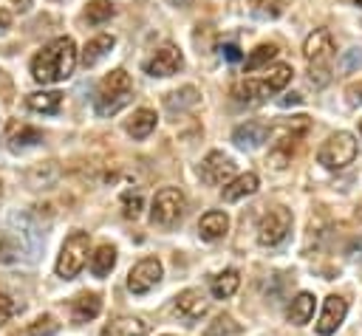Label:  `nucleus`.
<instances>
[{
    "label": "nucleus",
    "mask_w": 362,
    "mask_h": 336,
    "mask_svg": "<svg viewBox=\"0 0 362 336\" xmlns=\"http://www.w3.org/2000/svg\"><path fill=\"white\" fill-rule=\"evenodd\" d=\"M23 251L25 246L20 243L14 232H0V263H17Z\"/></svg>",
    "instance_id": "nucleus-28"
},
{
    "label": "nucleus",
    "mask_w": 362,
    "mask_h": 336,
    "mask_svg": "<svg viewBox=\"0 0 362 336\" xmlns=\"http://www.w3.org/2000/svg\"><path fill=\"white\" fill-rule=\"evenodd\" d=\"M11 28V14L6 8H0V34H6Z\"/></svg>",
    "instance_id": "nucleus-35"
},
{
    "label": "nucleus",
    "mask_w": 362,
    "mask_h": 336,
    "mask_svg": "<svg viewBox=\"0 0 362 336\" xmlns=\"http://www.w3.org/2000/svg\"><path fill=\"white\" fill-rule=\"evenodd\" d=\"M173 311H175L178 319H184V322L192 325L195 319H201V316L206 313V296H204V291H201V288H184V291L175 296Z\"/></svg>",
    "instance_id": "nucleus-11"
},
{
    "label": "nucleus",
    "mask_w": 362,
    "mask_h": 336,
    "mask_svg": "<svg viewBox=\"0 0 362 336\" xmlns=\"http://www.w3.org/2000/svg\"><path fill=\"white\" fill-rule=\"evenodd\" d=\"M348 93L354 96V102H362V82H356V85H351V88H348Z\"/></svg>",
    "instance_id": "nucleus-36"
},
{
    "label": "nucleus",
    "mask_w": 362,
    "mask_h": 336,
    "mask_svg": "<svg viewBox=\"0 0 362 336\" xmlns=\"http://www.w3.org/2000/svg\"><path fill=\"white\" fill-rule=\"evenodd\" d=\"M291 73H294L291 65H283V62H280V65H272L269 73H266L260 82H263L266 93H277V90H283V88L291 82Z\"/></svg>",
    "instance_id": "nucleus-27"
},
{
    "label": "nucleus",
    "mask_w": 362,
    "mask_h": 336,
    "mask_svg": "<svg viewBox=\"0 0 362 336\" xmlns=\"http://www.w3.org/2000/svg\"><path fill=\"white\" fill-rule=\"evenodd\" d=\"M113 14H116V6H113L110 0H93V3H88V8H85V20H88L90 25H102V23H107Z\"/></svg>",
    "instance_id": "nucleus-30"
},
{
    "label": "nucleus",
    "mask_w": 362,
    "mask_h": 336,
    "mask_svg": "<svg viewBox=\"0 0 362 336\" xmlns=\"http://www.w3.org/2000/svg\"><path fill=\"white\" fill-rule=\"evenodd\" d=\"M198 175H201V181L209 184V186H226V184L235 178V161H232L226 152L212 150V152L204 155V161H201V167H198Z\"/></svg>",
    "instance_id": "nucleus-8"
},
{
    "label": "nucleus",
    "mask_w": 362,
    "mask_h": 336,
    "mask_svg": "<svg viewBox=\"0 0 362 336\" xmlns=\"http://www.w3.org/2000/svg\"><path fill=\"white\" fill-rule=\"evenodd\" d=\"M88 251H90V237L88 232H71L59 248V257H57V277L62 280H74L85 263H88Z\"/></svg>",
    "instance_id": "nucleus-3"
},
{
    "label": "nucleus",
    "mask_w": 362,
    "mask_h": 336,
    "mask_svg": "<svg viewBox=\"0 0 362 336\" xmlns=\"http://www.w3.org/2000/svg\"><path fill=\"white\" fill-rule=\"evenodd\" d=\"M161 277H164L161 263H158L156 257H144V260H139V263L130 268V274H127V291L136 294V296H141V294L153 291V288L161 282Z\"/></svg>",
    "instance_id": "nucleus-9"
},
{
    "label": "nucleus",
    "mask_w": 362,
    "mask_h": 336,
    "mask_svg": "<svg viewBox=\"0 0 362 336\" xmlns=\"http://www.w3.org/2000/svg\"><path fill=\"white\" fill-rule=\"evenodd\" d=\"M291 232V212L283 206L269 209L257 223V243L260 246H280Z\"/></svg>",
    "instance_id": "nucleus-6"
},
{
    "label": "nucleus",
    "mask_w": 362,
    "mask_h": 336,
    "mask_svg": "<svg viewBox=\"0 0 362 336\" xmlns=\"http://www.w3.org/2000/svg\"><path fill=\"white\" fill-rule=\"evenodd\" d=\"M57 330H59V322H57L54 316L42 313V316H37V319L28 325L25 336H57Z\"/></svg>",
    "instance_id": "nucleus-31"
},
{
    "label": "nucleus",
    "mask_w": 362,
    "mask_h": 336,
    "mask_svg": "<svg viewBox=\"0 0 362 336\" xmlns=\"http://www.w3.org/2000/svg\"><path fill=\"white\" fill-rule=\"evenodd\" d=\"M184 209H187V200H184L181 189L164 186V189L156 192V198H153V203H150V220H153L156 226H173V223L181 220Z\"/></svg>",
    "instance_id": "nucleus-5"
},
{
    "label": "nucleus",
    "mask_w": 362,
    "mask_h": 336,
    "mask_svg": "<svg viewBox=\"0 0 362 336\" xmlns=\"http://www.w3.org/2000/svg\"><path fill=\"white\" fill-rule=\"evenodd\" d=\"M354 3H356V6H362V0H354Z\"/></svg>",
    "instance_id": "nucleus-39"
},
{
    "label": "nucleus",
    "mask_w": 362,
    "mask_h": 336,
    "mask_svg": "<svg viewBox=\"0 0 362 336\" xmlns=\"http://www.w3.org/2000/svg\"><path fill=\"white\" fill-rule=\"evenodd\" d=\"M277 136H280V141L272 144V150H269V161H272L274 169H283V167L291 161V152H294V144H297L300 136L291 133V130H280Z\"/></svg>",
    "instance_id": "nucleus-15"
},
{
    "label": "nucleus",
    "mask_w": 362,
    "mask_h": 336,
    "mask_svg": "<svg viewBox=\"0 0 362 336\" xmlns=\"http://www.w3.org/2000/svg\"><path fill=\"white\" fill-rule=\"evenodd\" d=\"M269 136V127L260 124V121H246V124H238L235 133H232V141L240 147V150H255L266 141Z\"/></svg>",
    "instance_id": "nucleus-14"
},
{
    "label": "nucleus",
    "mask_w": 362,
    "mask_h": 336,
    "mask_svg": "<svg viewBox=\"0 0 362 336\" xmlns=\"http://www.w3.org/2000/svg\"><path fill=\"white\" fill-rule=\"evenodd\" d=\"M122 206H124V209H122L124 217L136 220V217L141 215V195H139V192H136V195H133V192H124V195H122Z\"/></svg>",
    "instance_id": "nucleus-33"
},
{
    "label": "nucleus",
    "mask_w": 362,
    "mask_h": 336,
    "mask_svg": "<svg viewBox=\"0 0 362 336\" xmlns=\"http://www.w3.org/2000/svg\"><path fill=\"white\" fill-rule=\"evenodd\" d=\"M76 42L71 37H57L48 45H42L34 59H31V76L40 85H54V82H65L74 68H76Z\"/></svg>",
    "instance_id": "nucleus-1"
},
{
    "label": "nucleus",
    "mask_w": 362,
    "mask_h": 336,
    "mask_svg": "<svg viewBox=\"0 0 362 336\" xmlns=\"http://www.w3.org/2000/svg\"><path fill=\"white\" fill-rule=\"evenodd\" d=\"M11 313H14V302L0 291V325H6L11 319Z\"/></svg>",
    "instance_id": "nucleus-34"
},
{
    "label": "nucleus",
    "mask_w": 362,
    "mask_h": 336,
    "mask_svg": "<svg viewBox=\"0 0 362 336\" xmlns=\"http://www.w3.org/2000/svg\"><path fill=\"white\" fill-rule=\"evenodd\" d=\"M156 113L150 110V107H139L133 116H130V121L124 124V130L133 136V138H147L153 130H156Z\"/></svg>",
    "instance_id": "nucleus-21"
},
{
    "label": "nucleus",
    "mask_w": 362,
    "mask_h": 336,
    "mask_svg": "<svg viewBox=\"0 0 362 336\" xmlns=\"http://www.w3.org/2000/svg\"><path fill=\"white\" fill-rule=\"evenodd\" d=\"M133 96V82H130V73L116 68L110 71L99 85H96V96H93V107L99 116H113L119 113Z\"/></svg>",
    "instance_id": "nucleus-2"
},
{
    "label": "nucleus",
    "mask_w": 362,
    "mask_h": 336,
    "mask_svg": "<svg viewBox=\"0 0 362 336\" xmlns=\"http://www.w3.org/2000/svg\"><path fill=\"white\" fill-rule=\"evenodd\" d=\"M345 313H348V302H345L339 294L325 296L322 313H320V319H317V333H320V336H331V333H337V328L345 322Z\"/></svg>",
    "instance_id": "nucleus-12"
},
{
    "label": "nucleus",
    "mask_w": 362,
    "mask_h": 336,
    "mask_svg": "<svg viewBox=\"0 0 362 336\" xmlns=\"http://www.w3.org/2000/svg\"><path fill=\"white\" fill-rule=\"evenodd\" d=\"M257 175L255 172H243V175H235L226 186H223V200H229V203H235V200H240V198H246V195H255L257 192Z\"/></svg>",
    "instance_id": "nucleus-17"
},
{
    "label": "nucleus",
    "mask_w": 362,
    "mask_h": 336,
    "mask_svg": "<svg viewBox=\"0 0 362 336\" xmlns=\"http://www.w3.org/2000/svg\"><path fill=\"white\" fill-rule=\"evenodd\" d=\"M116 45V40H113V34H96V37H90L88 42H85V48H82V65L85 68H93L110 48Z\"/></svg>",
    "instance_id": "nucleus-16"
},
{
    "label": "nucleus",
    "mask_w": 362,
    "mask_h": 336,
    "mask_svg": "<svg viewBox=\"0 0 362 336\" xmlns=\"http://www.w3.org/2000/svg\"><path fill=\"white\" fill-rule=\"evenodd\" d=\"M356 158V141L351 133L339 130V133H331L322 147L317 150V161L325 167V169H345L348 164H354Z\"/></svg>",
    "instance_id": "nucleus-4"
},
{
    "label": "nucleus",
    "mask_w": 362,
    "mask_h": 336,
    "mask_svg": "<svg viewBox=\"0 0 362 336\" xmlns=\"http://www.w3.org/2000/svg\"><path fill=\"white\" fill-rule=\"evenodd\" d=\"M334 51H337V45H334V37H331L328 28L311 31V34L305 37V42H303V56L308 59L311 71H325V65L331 62Z\"/></svg>",
    "instance_id": "nucleus-7"
},
{
    "label": "nucleus",
    "mask_w": 362,
    "mask_h": 336,
    "mask_svg": "<svg viewBox=\"0 0 362 336\" xmlns=\"http://www.w3.org/2000/svg\"><path fill=\"white\" fill-rule=\"evenodd\" d=\"M238 285H240V274H238L235 268H226V271H221V274L212 277L209 291H212L215 299H229V296L238 291Z\"/></svg>",
    "instance_id": "nucleus-22"
},
{
    "label": "nucleus",
    "mask_w": 362,
    "mask_h": 336,
    "mask_svg": "<svg viewBox=\"0 0 362 336\" xmlns=\"http://www.w3.org/2000/svg\"><path fill=\"white\" fill-rule=\"evenodd\" d=\"M274 56H277V45H274V42H260V45L246 56V73H252V71L269 65Z\"/></svg>",
    "instance_id": "nucleus-29"
},
{
    "label": "nucleus",
    "mask_w": 362,
    "mask_h": 336,
    "mask_svg": "<svg viewBox=\"0 0 362 336\" xmlns=\"http://www.w3.org/2000/svg\"><path fill=\"white\" fill-rule=\"evenodd\" d=\"M223 51H226V59H229V62H238V59H240V54H238V48H235V45H226Z\"/></svg>",
    "instance_id": "nucleus-37"
},
{
    "label": "nucleus",
    "mask_w": 362,
    "mask_h": 336,
    "mask_svg": "<svg viewBox=\"0 0 362 336\" xmlns=\"http://www.w3.org/2000/svg\"><path fill=\"white\" fill-rule=\"evenodd\" d=\"M42 141V133L31 124H11V133H8V147L17 152V150H25V147H34Z\"/></svg>",
    "instance_id": "nucleus-23"
},
{
    "label": "nucleus",
    "mask_w": 362,
    "mask_h": 336,
    "mask_svg": "<svg viewBox=\"0 0 362 336\" xmlns=\"http://www.w3.org/2000/svg\"><path fill=\"white\" fill-rule=\"evenodd\" d=\"M99 336H147V322L136 316H119L102 328Z\"/></svg>",
    "instance_id": "nucleus-19"
},
{
    "label": "nucleus",
    "mask_w": 362,
    "mask_h": 336,
    "mask_svg": "<svg viewBox=\"0 0 362 336\" xmlns=\"http://www.w3.org/2000/svg\"><path fill=\"white\" fill-rule=\"evenodd\" d=\"M235 333H240V325H238L232 316H218V319L204 330V336H235Z\"/></svg>",
    "instance_id": "nucleus-32"
},
{
    "label": "nucleus",
    "mask_w": 362,
    "mask_h": 336,
    "mask_svg": "<svg viewBox=\"0 0 362 336\" xmlns=\"http://www.w3.org/2000/svg\"><path fill=\"white\" fill-rule=\"evenodd\" d=\"M113 265H116V248L110 243H102L90 254V271H93V277H107L113 271Z\"/></svg>",
    "instance_id": "nucleus-25"
},
{
    "label": "nucleus",
    "mask_w": 362,
    "mask_h": 336,
    "mask_svg": "<svg viewBox=\"0 0 362 336\" xmlns=\"http://www.w3.org/2000/svg\"><path fill=\"white\" fill-rule=\"evenodd\" d=\"M314 316V296L308 294V291H300L291 302H288V308H286V319L291 322V325H305L308 319Z\"/></svg>",
    "instance_id": "nucleus-20"
},
{
    "label": "nucleus",
    "mask_w": 362,
    "mask_h": 336,
    "mask_svg": "<svg viewBox=\"0 0 362 336\" xmlns=\"http://www.w3.org/2000/svg\"><path fill=\"white\" fill-rule=\"evenodd\" d=\"M232 96H235L240 104H255V102H260V99L269 96V93H266V88H263L260 79H243V82H238V85L232 88Z\"/></svg>",
    "instance_id": "nucleus-26"
},
{
    "label": "nucleus",
    "mask_w": 362,
    "mask_h": 336,
    "mask_svg": "<svg viewBox=\"0 0 362 336\" xmlns=\"http://www.w3.org/2000/svg\"><path fill=\"white\" fill-rule=\"evenodd\" d=\"M359 136H362V119H359Z\"/></svg>",
    "instance_id": "nucleus-38"
},
{
    "label": "nucleus",
    "mask_w": 362,
    "mask_h": 336,
    "mask_svg": "<svg viewBox=\"0 0 362 336\" xmlns=\"http://www.w3.org/2000/svg\"><path fill=\"white\" fill-rule=\"evenodd\" d=\"M25 104L37 113H57L62 104V93L59 90H37V93H28Z\"/></svg>",
    "instance_id": "nucleus-24"
},
{
    "label": "nucleus",
    "mask_w": 362,
    "mask_h": 336,
    "mask_svg": "<svg viewBox=\"0 0 362 336\" xmlns=\"http://www.w3.org/2000/svg\"><path fill=\"white\" fill-rule=\"evenodd\" d=\"M181 65H184L181 51H178L175 45H161V48H156L153 56L144 62V73L161 79V76H173V73H178Z\"/></svg>",
    "instance_id": "nucleus-10"
},
{
    "label": "nucleus",
    "mask_w": 362,
    "mask_h": 336,
    "mask_svg": "<svg viewBox=\"0 0 362 336\" xmlns=\"http://www.w3.org/2000/svg\"><path fill=\"white\" fill-rule=\"evenodd\" d=\"M198 232H201L204 240H221V237L229 232V217H226V212H218V209L206 212V215L198 220Z\"/></svg>",
    "instance_id": "nucleus-18"
},
{
    "label": "nucleus",
    "mask_w": 362,
    "mask_h": 336,
    "mask_svg": "<svg viewBox=\"0 0 362 336\" xmlns=\"http://www.w3.org/2000/svg\"><path fill=\"white\" fill-rule=\"evenodd\" d=\"M99 311H102V296H99L96 291H85V294H79V296L71 302V319H74L76 325L96 319Z\"/></svg>",
    "instance_id": "nucleus-13"
}]
</instances>
